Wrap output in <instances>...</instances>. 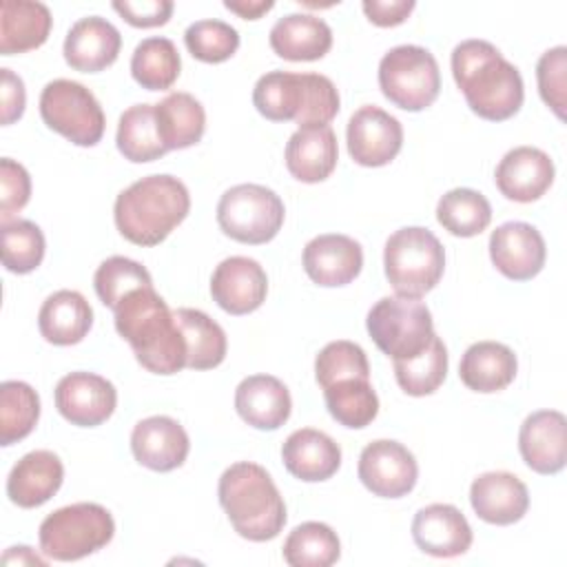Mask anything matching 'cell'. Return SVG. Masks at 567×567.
I'll use <instances>...</instances> for the list:
<instances>
[{
    "instance_id": "obj_1",
    "label": "cell",
    "mask_w": 567,
    "mask_h": 567,
    "mask_svg": "<svg viewBox=\"0 0 567 567\" xmlns=\"http://www.w3.org/2000/svg\"><path fill=\"white\" fill-rule=\"evenodd\" d=\"M452 78L472 113L487 122L514 117L525 100L520 71L487 40H463L452 51Z\"/></svg>"
},
{
    "instance_id": "obj_2",
    "label": "cell",
    "mask_w": 567,
    "mask_h": 567,
    "mask_svg": "<svg viewBox=\"0 0 567 567\" xmlns=\"http://www.w3.org/2000/svg\"><path fill=\"white\" fill-rule=\"evenodd\" d=\"M115 312V330L126 339L142 368L153 374H177L186 368V341L175 312L153 286L126 295Z\"/></svg>"
},
{
    "instance_id": "obj_3",
    "label": "cell",
    "mask_w": 567,
    "mask_h": 567,
    "mask_svg": "<svg viewBox=\"0 0 567 567\" xmlns=\"http://www.w3.org/2000/svg\"><path fill=\"white\" fill-rule=\"evenodd\" d=\"M190 210L188 188L173 175H146L124 188L113 206V219L124 239L135 246H157Z\"/></svg>"
},
{
    "instance_id": "obj_4",
    "label": "cell",
    "mask_w": 567,
    "mask_h": 567,
    "mask_svg": "<svg viewBox=\"0 0 567 567\" xmlns=\"http://www.w3.org/2000/svg\"><path fill=\"white\" fill-rule=\"evenodd\" d=\"M217 496L233 529L246 540H272L286 525V503L275 481L252 461L226 467L219 476Z\"/></svg>"
},
{
    "instance_id": "obj_5",
    "label": "cell",
    "mask_w": 567,
    "mask_h": 567,
    "mask_svg": "<svg viewBox=\"0 0 567 567\" xmlns=\"http://www.w3.org/2000/svg\"><path fill=\"white\" fill-rule=\"evenodd\" d=\"M383 268L399 297L421 299L443 277L445 250L436 235L421 226L394 230L383 248Z\"/></svg>"
},
{
    "instance_id": "obj_6",
    "label": "cell",
    "mask_w": 567,
    "mask_h": 567,
    "mask_svg": "<svg viewBox=\"0 0 567 567\" xmlns=\"http://www.w3.org/2000/svg\"><path fill=\"white\" fill-rule=\"evenodd\" d=\"M113 516L97 503H73L51 512L40 523V549L60 563L80 560L111 543Z\"/></svg>"
},
{
    "instance_id": "obj_7",
    "label": "cell",
    "mask_w": 567,
    "mask_h": 567,
    "mask_svg": "<svg viewBox=\"0 0 567 567\" xmlns=\"http://www.w3.org/2000/svg\"><path fill=\"white\" fill-rule=\"evenodd\" d=\"M365 328L377 348L392 361L416 357L434 337L430 308L419 299L399 295L379 299L368 312Z\"/></svg>"
},
{
    "instance_id": "obj_8",
    "label": "cell",
    "mask_w": 567,
    "mask_h": 567,
    "mask_svg": "<svg viewBox=\"0 0 567 567\" xmlns=\"http://www.w3.org/2000/svg\"><path fill=\"white\" fill-rule=\"evenodd\" d=\"M286 208L281 197L261 184H237L217 204V224L239 244H266L284 226Z\"/></svg>"
},
{
    "instance_id": "obj_9",
    "label": "cell",
    "mask_w": 567,
    "mask_h": 567,
    "mask_svg": "<svg viewBox=\"0 0 567 567\" xmlns=\"http://www.w3.org/2000/svg\"><path fill=\"white\" fill-rule=\"evenodd\" d=\"M381 93L403 111L427 109L441 91L436 58L416 44L390 49L379 62Z\"/></svg>"
},
{
    "instance_id": "obj_10",
    "label": "cell",
    "mask_w": 567,
    "mask_h": 567,
    "mask_svg": "<svg viewBox=\"0 0 567 567\" xmlns=\"http://www.w3.org/2000/svg\"><path fill=\"white\" fill-rule=\"evenodd\" d=\"M42 122L75 146H95L104 135V111L80 82L53 80L40 93Z\"/></svg>"
},
{
    "instance_id": "obj_11",
    "label": "cell",
    "mask_w": 567,
    "mask_h": 567,
    "mask_svg": "<svg viewBox=\"0 0 567 567\" xmlns=\"http://www.w3.org/2000/svg\"><path fill=\"white\" fill-rule=\"evenodd\" d=\"M359 481L365 489L381 498H401L410 494L419 478L414 454L399 441L379 439L361 450Z\"/></svg>"
},
{
    "instance_id": "obj_12",
    "label": "cell",
    "mask_w": 567,
    "mask_h": 567,
    "mask_svg": "<svg viewBox=\"0 0 567 567\" xmlns=\"http://www.w3.org/2000/svg\"><path fill=\"white\" fill-rule=\"evenodd\" d=\"M350 157L368 168L390 164L403 146V126L388 111L365 104L352 113L346 128Z\"/></svg>"
},
{
    "instance_id": "obj_13",
    "label": "cell",
    "mask_w": 567,
    "mask_h": 567,
    "mask_svg": "<svg viewBox=\"0 0 567 567\" xmlns=\"http://www.w3.org/2000/svg\"><path fill=\"white\" fill-rule=\"evenodd\" d=\"M115 405V385L95 372H71L55 385V408L71 425L95 427L111 419Z\"/></svg>"
},
{
    "instance_id": "obj_14",
    "label": "cell",
    "mask_w": 567,
    "mask_h": 567,
    "mask_svg": "<svg viewBox=\"0 0 567 567\" xmlns=\"http://www.w3.org/2000/svg\"><path fill=\"white\" fill-rule=\"evenodd\" d=\"M489 259L512 281L534 279L547 259L545 239L527 221H505L489 235Z\"/></svg>"
},
{
    "instance_id": "obj_15",
    "label": "cell",
    "mask_w": 567,
    "mask_h": 567,
    "mask_svg": "<svg viewBox=\"0 0 567 567\" xmlns=\"http://www.w3.org/2000/svg\"><path fill=\"white\" fill-rule=\"evenodd\" d=\"M268 292V277L259 261L250 257H226L217 264L210 277L213 301L228 315L255 312Z\"/></svg>"
},
{
    "instance_id": "obj_16",
    "label": "cell",
    "mask_w": 567,
    "mask_h": 567,
    "mask_svg": "<svg viewBox=\"0 0 567 567\" xmlns=\"http://www.w3.org/2000/svg\"><path fill=\"white\" fill-rule=\"evenodd\" d=\"M554 175V162L545 151L536 146H516L498 162L494 182L503 197L518 204H529L549 190Z\"/></svg>"
},
{
    "instance_id": "obj_17",
    "label": "cell",
    "mask_w": 567,
    "mask_h": 567,
    "mask_svg": "<svg viewBox=\"0 0 567 567\" xmlns=\"http://www.w3.org/2000/svg\"><path fill=\"white\" fill-rule=\"evenodd\" d=\"M518 450L536 474H558L567 463V419L558 410L532 412L518 432Z\"/></svg>"
},
{
    "instance_id": "obj_18",
    "label": "cell",
    "mask_w": 567,
    "mask_h": 567,
    "mask_svg": "<svg viewBox=\"0 0 567 567\" xmlns=\"http://www.w3.org/2000/svg\"><path fill=\"white\" fill-rule=\"evenodd\" d=\"M306 275L323 288H337L354 281L363 268V250L348 235L328 233L310 239L301 255Z\"/></svg>"
},
{
    "instance_id": "obj_19",
    "label": "cell",
    "mask_w": 567,
    "mask_h": 567,
    "mask_svg": "<svg viewBox=\"0 0 567 567\" xmlns=\"http://www.w3.org/2000/svg\"><path fill=\"white\" fill-rule=\"evenodd\" d=\"M190 450L186 430L171 416L155 414L142 419L131 432V452L135 461L153 472L177 470Z\"/></svg>"
},
{
    "instance_id": "obj_20",
    "label": "cell",
    "mask_w": 567,
    "mask_h": 567,
    "mask_svg": "<svg viewBox=\"0 0 567 567\" xmlns=\"http://www.w3.org/2000/svg\"><path fill=\"white\" fill-rule=\"evenodd\" d=\"M416 547L436 558H454L472 547V527L461 509L447 503L421 507L412 520Z\"/></svg>"
},
{
    "instance_id": "obj_21",
    "label": "cell",
    "mask_w": 567,
    "mask_h": 567,
    "mask_svg": "<svg viewBox=\"0 0 567 567\" xmlns=\"http://www.w3.org/2000/svg\"><path fill=\"white\" fill-rule=\"evenodd\" d=\"M470 505L489 525H512L527 514L529 492L516 474L485 472L470 485Z\"/></svg>"
},
{
    "instance_id": "obj_22",
    "label": "cell",
    "mask_w": 567,
    "mask_h": 567,
    "mask_svg": "<svg viewBox=\"0 0 567 567\" xmlns=\"http://www.w3.org/2000/svg\"><path fill=\"white\" fill-rule=\"evenodd\" d=\"M120 49V31L106 18L89 16L69 29L62 53L73 71L97 73L117 60Z\"/></svg>"
},
{
    "instance_id": "obj_23",
    "label": "cell",
    "mask_w": 567,
    "mask_h": 567,
    "mask_svg": "<svg viewBox=\"0 0 567 567\" xmlns=\"http://www.w3.org/2000/svg\"><path fill=\"white\" fill-rule=\"evenodd\" d=\"M64 481V465L49 450L24 454L7 476V496L13 505L31 509L44 505Z\"/></svg>"
},
{
    "instance_id": "obj_24",
    "label": "cell",
    "mask_w": 567,
    "mask_h": 567,
    "mask_svg": "<svg viewBox=\"0 0 567 567\" xmlns=\"http://www.w3.org/2000/svg\"><path fill=\"white\" fill-rule=\"evenodd\" d=\"M237 414L257 430H279L292 410L288 388L272 374H250L235 390Z\"/></svg>"
},
{
    "instance_id": "obj_25",
    "label": "cell",
    "mask_w": 567,
    "mask_h": 567,
    "mask_svg": "<svg viewBox=\"0 0 567 567\" xmlns=\"http://www.w3.org/2000/svg\"><path fill=\"white\" fill-rule=\"evenodd\" d=\"M286 470L306 483L328 481L341 465V447L321 430H295L281 445Z\"/></svg>"
},
{
    "instance_id": "obj_26",
    "label": "cell",
    "mask_w": 567,
    "mask_h": 567,
    "mask_svg": "<svg viewBox=\"0 0 567 567\" xmlns=\"http://www.w3.org/2000/svg\"><path fill=\"white\" fill-rule=\"evenodd\" d=\"M337 159L339 146L330 124L297 128L286 144V168L303 184L328 179L337 166Z\"/></svg>"
},
{
    "instance_id": "obj_27",
    "label": "cell",
    "mask_w": 567,
    "mask_h": 567,
    "mask_svg": "<svg viewBox=\"0 0 567 567\" xmlns=\"http://www.w3.org/2000/svg\"><path fill=\"white\" fill-rule=\"evenodd\" d=\"M270 49L290 62L321 60L332 47V31L326 20L312 13H288L270 29Z\"/></svg>"
},
{
    "instance_id": "obj_28",
    "label": "cell",
    "mask_w": 567,
    "mask_h": 567,
    "mask_svg": "<svg viewBox=\"0 0 567 567\" xmlns=\"http://www.w3.org/2000/svg\"><path fill=\"white\" fill-rule=\"evenodd\" d=\"M518 370V361L512 348L498 341L472 343L458 363V377L465 388L483 394L505 390Z\"/></svg>"
},
{
    "instance_id": "obj_29",
    "label": "cell",
    "mask_w": 567,
    "mask_h": 567,
    "mask_svg": "<svg viewBox=\"0 0 567 567\" xmlns=\"http://www.w3.org/2000/svg\"><path fill=\"white\" fill-rule=\"evenodd\" d=\"M51 11L42 2L4 0L0 7V55L38 49L51 33Z\"/></svg>"
},
{
    "instance_id": "obj_30",
    "label": "cell",
    "mask_w": 567,
    "mask_h": 567,
    "mask_svg": "<svg viewBox=\"0 0 567 567\" xmlns=\"http://www.w3.org/2000/svg\"><path fill=\"white\" fill-rule=\"evenodd\" d=\"M91 326L93 310L78 290H58L49 295L38 312L40 334L53 346L80 343Z\"/></svg>"
},
{
    "instance_id": "obj_31",
    "label": "cell",
    "mask_w": 567,
    "mask_h": 567,
    "mask_svg": "<svg viewBox=\"0 0 567 567\" xmlns=\"http://www.w3.org/2000/svg\"><path fill=\"white\" fill-rule=\"evenodd\" d=\"M155 122L159 137L168 151L195 146L206 131V111L190 93H168L155 104Z\"/></svg>"
},
{
    "instance_id": "obj_32",
    "label": "cell",
    "mask_w": 567,
    "mask_h": 567,
    "mask_svg": "<svg viewBox=\"0 0 567 567\" xmlns=\"http://www.w3.org/2000/svg\"><path fill=\"white\" fill-rule=\"evenodd\" d=\"M186 341V368L210 370L226 359V332L206 312L195 308L173 310Z\"/></svg>"
},
{
    "instance_id": "obj_33",
    "label": "cell",
    "mask_w": 567,
    "mask_h": 567,
    "mask_svg": "<svg viewBox=\"0 0 567 567\" xmlns=\"http://www.w3.org/2000/svg\"><path fill=\"white\" fill-rule=\"evenodd\" d=\"M306 102V73L270 71L252 89L255 109L270 122H297Z\"/></svg>"
},
{
    "instance_id": "obj_34",
    "label": "cell",
    "mask_w": 567,
    "mask_h": 567,
    "mask_svg": "<svg viewBox=\"0 0 567 567\" xmlns=\"http://www.w3.org/2000/svg\"><path fill=\"white\" fill-rule=\"evenodd\" d=\"M115 144H117V151L124 155V159L133 164L155 162L162 155H166L168 148L162 142L157 122H155V104L128 106L120 115Z\"/></svg>"
},
{
    "instance_id": "obj_35",
    "label": "cell",
    "mask_w": 567,
    "mask_h": 567,
    "mask_svg": "<svg viewBox=\"0 0 567 567\" xmlns=\"http://www.w3.org/2000/svg\"><path fill=\"white\" fill-rule=\"evenodd\" d=\"M182 60L173 40L153 35L142 40L131 55V75L146 91H166L179 78Z\"/></svg>"
},
{
    "instance_id": "obj_36",
    "label": "cell",
    "mask_w": 567,
    "mask_h": 567,
    "mask_svg": "<svg viewBox=\"0 0 567 567\" xmlns=\"http://www.w3.org/2000/svg\"><path fill=\"white\" fill-rule=\"evenodd\" d=\"M330 416L350 430L370 425L379 414V396L370 379H343L323 388Z\"/></svg>"
},
{
    "instance_id": "obj_37",
    "label": "cell",
    "mask_w": 567,
    "mask_h": 567,
    "mask_svg": "<svg viewBox=\"0 0 567 567\" xmlns=\"http://www.w3.org/2000/svg\"><path fill=\"white\" fill-rule=\"evenodd\" d=\"M341 556L337 532L319 520L297 525L284 540V560L290 567H330Z\"/></svg>"
},
{
    "instance_id": "obj_38",
    "label": "cell",
    "mask_w": 567,
    "mask_h": 567,
    "mask_svg": "<svg viewBox=\"0 0 567 567\" xmlns=\"http://www.w3.org/2000/svg\"><path fill=\"white\" fill-rule=\"evenodd\" d=\"M439 224L454 237H476L492 221L487 197L472 188H452L436 204Z\"/></svg>"
},
{
    "instance_id": "obj_39",
    "label": "cell",
    "mask_w": 567,
    "mask_h": 567,
    "mask_svg": "<svg viewBox=\"0 0 567 567\" xmlns=\"http://www.w3.org/2000/svg\"><path fill=\"white\" fill-rule=\"evenodd\" d=\"M40 419V396L24 381L0 385V445H11L29 436Z\"/></svg>"
},
{
    "instance_id": "obj_40",
    "label": "cell",
    "mask_w": 567,
    "mask_h": 567,
    "mask_svg": "<svg viewBox=\"0 0 567 567\" xmlns=\"http://www.w3.org/2000/svg\"><path fill=\"white\" fill-rule=\"evenodd\" d=\"M394 377L399 388L410 396H427L436 392L447 377V350L434 334L423 352L412 359L394 361Z\"/></svg>"
},
{
    "instance_id": "obj_41",
    "label": "cell",
    "mask_w": 567,
    "mask_h": 567,
    "mask_svg": "<svg viewBox=\"0 0 567 567\" xmlns=\"http://www.w3.org/2000/svg\"><path fill=\"white\" fill-rule=\"evenodd\" d=\"M93 286L100 301L106 308L115 310L117 303L133 290L153 286V279L140 261H133L122 255H113L97 266L93 275Z\"/></svg>"
},
{
    "instance_id": "obj_42",
    "label": "cell",
    "mask_w": 567,
    "mask_h": 567,
    "mask_svg": "<svg viewBox=\"0 0 567 567\" xmlns=\"http://www.w3.org/2000/svg\"><path fill=\"white\" fill-rule=\"evenodd\" d=\"M44 235L29 219H11L2 224V264L9 272L27 275L44 259Z\"/></svg>"
},
{
    "instance_id": "obj_43",
    "label": "cell",
    "mask_w": 567,
    "mask_h": 567,
    "mask_svg": "<svg viewBox=\"0 0 567 567\" xmlns=\"http://www.w3.org/2000/svg\"><path fill=\"white\" fill-rule=\"evenodd\" d=\"M315 377L323 388L343 379H370V363L363 348L354 341H330L315 359Z\"/></svg>"
},
{
    "instance_id": "obj_44",
    "label": "cell",
    "mask_w": 567,
    "mask_h": 567,
    "mask_svg": "<svg viewBox=\"0 0 567 567\" xmlns=\"http://www.w3.org/2000/svg\"><path fill=\"white\" fill-rule=\"evenodd\" d=\"M188 53L206 64H219L239 49V33L224 20H197L184 33Z\"/></svg>"
},
{
    "instance_id": "obj_45",
    "label": "cell",
    "mask_w": 567,
    "mask_h": 567,
    "mask_svg": "<svg viewBox=\"0 0 567 567\" xmlns=\"http://www.w3.org/2000/svg\"><path fill=\"white\" fill-rule=\"evenodd\" d=\"M567 73V49L554 47L545 51L536 64V82L538 93L543 102L560 117L565 120V80Z\"/></svg>"
},
{
    "instance_id": "obj_46",
    "label": "cell",
    "mask_w": 567,
    "mask_h": 567,
    "mask_svg": "<svg viewBox=\"0 0 567 567\" xmlns=\"http://www.w3.org/2000/svg\"><path fill=\"white\" fill-rule=\"evenodd\" d=\"M31 197V177L27 168L11 157L0 159V221L11 217L27 206Z\"/></svg>"
},
{
    "instance_id": "obj_47",
    "label": "cell",
    "mask_w": 567,
    "mask_h": 567,
    "mask_svg": "<svg viewBox=\"0 0 567 567\" xmlns=\"http://www.w3.org/2000/svg\"><path fill=\"white\" fill-rule=\"evenodd\" d=\"M173 2L171 0H142V2H113V9L126 20L131 27L137 29H151V27H162L168 22L173 13Z\"/></svg>"
},
{
    "instance_id": "obj_48",
    "label": "cell",
    "mask_w": 567,
    "mask_h": 567,
    "mask_svg": "<svg viewBox=\"0 0 567 567\" xmlns=\"http://www.w3.org/2000/svg\"><path fill=\"white\" fill-rule=\"evenodd\" d=\"M0 91H2V124L9 126L16 120L22 117L24 104H27V93H24V82L20 75H16L11 69H0Z\"/></svg>"
},
{
    "instance_id": "obj_49",
    "label": "cell",
    "mask_w": 567,
    "mask_h": 567,
    "mask_svg": "<svg viewBox=\"0 0 567 567\" xmlns=\"http://www.w3.org/2000/svg\"><path fill=\"white\" fill-rule=\"evenodd\" d=\"M363 13L377 27H396L414 11V0H365Z\"/></svg>"
},
{
    "instance_id": "obj_50",
    "label": "cell",
    "mask_w": 567,
    "mask_h": 567,
    "mask_svg": "<svg viewBox=\"0 0 567 567\" xmlns=\"http://www.w3.org/2000/svg\"><path fill=\"white\" fill-rule=\"evenodd\" d=\"M224 7H226L228 11H233V13H237V16L244 18V20H257V18H261L264 13H268V11L275 7V2H272V0H239V2L226 0Z\"/></svg>"
},
{
    "instance_id": "obj_51",
    "label": "cell",
    "mask_w": 567,
    "mask_h": 567,
    "mask_svg": "<svg viewBox=\"0 0 567 567\" xmlns=\"http://www.w3.org/2000/svg\"><path fill=\"white\" fill-rule=\"evenodd\" d=\"M2 563H4V565H11V563H18V565H40V567L47 565L44 558H40L38 554L31 551V547H24V545L9 547L7 554L2 556Z\"/></svg>"
}]
</instances>
